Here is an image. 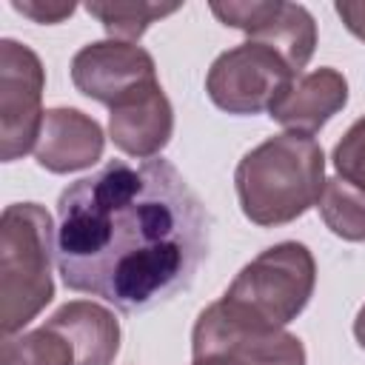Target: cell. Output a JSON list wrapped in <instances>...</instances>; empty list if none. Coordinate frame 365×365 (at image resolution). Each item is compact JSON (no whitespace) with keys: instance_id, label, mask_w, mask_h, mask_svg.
Masks as SVG:
<instances>
[{"instance_id":"15","label":"cell","mask_w":365,"mask_h":365,"mask_svg":"<svg viewBox=\"0 0 365 365\" xmlns=\"http://www.w3.org/2000/svg\"><path fill=\"white\" fill-rule=\"evenodd\" d=\"M319 217L331 234L348 242H365V191L342 177L325 180L319 197Z\"/></svg>"},{"instance_id":"9","label":"cell","mask_w":365,"mask_h":365,"mask_svg":"<svg viewBox=\"0 0 365 365\" xmlns=\"http://www.w3.org/2000/svg\"><path fill=\"white\" fill-rule=\"evenodd\" d=\"M71 83L88 100L114 108L131 94L160 80L154 57L143 46L123 40H100L83 46L71 57Z\"/></svg>"},{"instance_id":"19","label":"cell","mask_w":365,"mask_h":365,"mask_svg":"<svg viewBox=\"0 0 365 365\" xmlns=\"http://www.w3.org/2000/svg\"><path fill=\"white\" fill-rule=\"evenodd\" d=\"M334 11L339 14V20L345 23V29L359 37L365 43V3H351V0H339L334 6Z\"/></svg>"},{"instance_id":"6","label":"cell","mask_w":365,"mask_h":365,"mask_svg":"<svg viewBox=\"0 0 365 365\" xmlns=\"http://www.w3.org/2000/svg\"><path fill=\"white\" fill-rule=\"evenodd\" d=\"M294 77L297 74L277 51L262 43L245 40L222 51L211 63L205 74V91L217 108L237 117H254L271 111V106L282 97Z\"/></svg>"},{"instance_id":"8","label":"cell","mask_w":365,"mask_h":365,"mask_svg":"<svg viewBox=\"0 0 365 365\" xmlns=\"http://www.w3.org/2000/svg\"><path fill=\"white\" fill-rule=\"evenodd\" d=\"M211 14L231 29L248 34V40L277 51L294 74H302L317 48L314 14L299 3L251 0V3H211Z\"/></svg>"},{"instance_id":"2","label":"cell","mask_w":365,"mask_h":365,"mask_svg":"<svg viewBox=\"0 0 365 365\" xmlns=\"http://www.w3.org/2000/svg\"><path fill=\"white\" fill-rule=\"evenodd\" d=\"M234 188L245 220L259 228L288 225L322 197V145L308 134H274L242 154L234 171Z\"/></svg>"},{"instance_id":"11","label":"cell","mask_w":365,"mask_h":365,"mask_svg":"<svg viewBox=\"0 0 365 365\" xmlns=\"http://www.w3.org/2000/svg\"><path fill=\"white\" fill-rule=\"evenodd\" d=\"M174 134V108L160 83L131 94L108 114L111 143L137 160H154Z\"/></svg>"},{"instance_id":"1","label":"cell","mask_w":365,"mask_h":365,"mask_svg":"<svg viewBox=\"0 0 365 365\" xmlns=\"http://www.w3.org/2000/svg\"><path fill=\"white\" fill-rule=\"evenodd\" d=\"M211 245V217L163 157L108 160L57 200V271L66 288L143 314L188 291Z\"/></svg>"},{"instance_id":"12","label":"cell","mask_w":365,"mask_h":365,"mask_svg":"<svg viewBox=\"0 0 365 365\" xmlns=\"http://www.w3.org/2000/svg\"><path fill=\"white\" fill-rule=\"evenodd\" d=\"M348 103V80L342 71L322 66L297 74L282 97L271 106L268 117L294 134H317Z\"/></svg>"},{"instance_id":"18","label":"cell","mask_w":365,"mask_h":365,"mask_svg":"<svg viewBox=\"0 0 365 365\" xmlns=\"http://www.w3.org/2000/svg\"><path fill=\"white\" fill-rule=\"evenodd\" d=\"M11 9L14 11H20V14H26V17H31L34 23H60V20H66V17H71L74 14V3H43V0H11Z\"/></svg>"},{"instance_id":"16","label":"cell","mask_w":365,"mask_h":365,"mask_svg":"<svg viewBox=\"0 0 365 365\" xmlns=\"http://www.w3.org/2000/svg\"><path fill=\"white\" fill-rule=\"evenodd\" d=\"M0 365H74V351L63 334L48 325L3 336Z\"/></svg>"},{"instance_id":"14","label":"cell","mask_w":365,"mask_h":365,"mask_svg":"<svg viewBox=\"0 0 365 365\" xmlns=\"http://www.w3.org/2000/svg\"><path fill=\"white\" fill-rule=\"evenodd\" d=\"M182 3H148V0H108V3H86V11L97 17L111 40L134 43L140 40L151 23L180 11Z\"/></svg>"},{"instance_id":"3","label":"cell","mask_w":365,"mask_h":365,"mask_svg":"<svg viewBox=\"0 0 365 365\" xmlns=\"http://www.w3.org/2000/svg\"><path fill=\"white\" fill-rule=\"evenodd\" d=\"M57 231L40 202H11L0 217V328L20 334L54 297Z\"/></svg>"},{"instance_id":"4","label":"cell","mask_w":365,"mask_h":365,"mask_svg":"<svg viewBox=\"0 0 365 365\" xmlns=\"http://www.w3.org/2000/svg\"><path fill=\"white\" fill-rule=\"evenodd\" d=\"M314 285V254L308 251V245L285 240L259 251L248 265H242V271L225 288L222 299L251 319L282 328L305 311Z\"/></svg>"},{"instance_id":"13","label":"cell","mask_w":365,"mask_h":365,"mask_svg":"<svg viewBox=\"0 0 365 365\" xmlns=\"http://www.w3.org/2000/svg\"><path fill=\"white\" fill-rule=\"evenodd\" d=\"M46 325L66 336L74 351V365H111L120 354V322L91 299L60 305Z\"/></svg>"},{"instance_id":"7","label":"cell","mask_w":365,"mask_h":365,"mask_svg":"<svg viewBox=\"0 0 365 365\" xmlns=\"http://www.w3.org/2000/svg\"><path fill=\"white\" fill-rule=\"evenodd\" d=\"M46 68L20 40H0V160L14 163L34 151L43 128Z\"/></svg>"},{"instance_id":"10","label":"cell","mask_w":365,"mask_h":365,"mask_svg":"<svg viewBox=\"0 0 365 365\" xmlns=\"http://www.w3.org/2000/svg\"><path fill=\"white\" fill-rule=\"evenodd\" d=\"M106 134L100 123L80 108H48L34 145V160L51 174H71L103 157Z\"/></svg>"},{"instance_id":"17","label":"cell","mask_w":365,"mask_h":365,"mask_svg":"<svg viewBox=\"0 0 365 365\" xmlns=\"http://www.w3.org/2000/svg\"><path fill=\"white\" fill-rule=\"evenodd\" d=\"M331 160L345 182L365 191V114L342 134V140L334 145Z\"/></svg>"},{"instance_id":"5","label":"cell","mask_w":365,"mask_h":365,"mask_svg":"<svg viewBox=\"0 0 365 365\" xmlns=\"http://www.w3.org/2000/svg\"><path fill=\"white\" fill-rule=\"evenodd\" d=\"M191 356H228L240 365H305L299 336L251 319L225 299L200 311L191 331Z\"/></svg>"},{"instance_id":"20","label":"cell","mask_w":365,"mask_h":365,"mask_svg":"<svg viewBox=\"0 0 365 365\" xmlns=\"http://www.w3.org/2000/svg\"><path fill=\"white\" fill-rule=\"evenodd\" d=\"M354 336H356L359 348L365 351V305L356 311V319H354Z\"/></svg>"}]
</instances>
